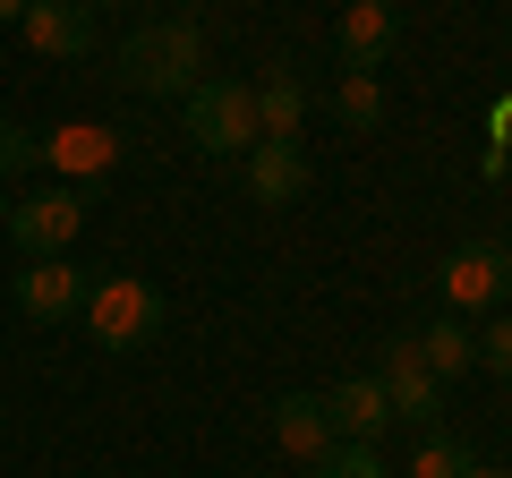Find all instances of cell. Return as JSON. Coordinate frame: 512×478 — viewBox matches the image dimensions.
Masks as SVG:
<instances>
[{"label": "cell", "mask_w": 512, "mask_h": 478, "mask_svg": "<svg viewBox=\"0 0 512 478\" xmlns=\"http://www.w3.org/2000/svg\"><path fill=\"white\" fill-rule=\"evenodd\" d=\"M77 316H86V333L111 350V359H128V350H146L154 333H163L171 308H163V291H154L146 274H94Z\"/></svg>", "instance_id": "7a4b0ae2"}, {"label": "cell", "mask_w": 512, "mask_h": 478, "mask_svg": "<svg viewBox=\"0 0 512 478\" xmlns=\"http://www.w3.org/2000/svg\"><path fill=\"white\" fill-rule=\"evenodd\" d=\"M86 9H103V0H86Z\"/></svg>", "instance_id": "d4e9b609"}, {"label": "cell", "mask_w": 512, "mask_h": 478, "mask_svg": "<svg viewBox=\"0 0 512 478\" xmlns=\"http://www.w3.org/2000/svg\"><path fill=\"white\" fill-rule=\"evenodd\" d=\"M0 231L18 239V257H69V239L86 231V188H9Z\"/></svg>", "instance_id": "277c9868"}, {"label": "cell", "mask_w": 512, "mask_h": 478, "mask_svg": "<svg viewBox=\"0 0 512 478\" xmlns=\"http://www.w3.org/2000/svg\"><path fill=\"white\" fill-rule=\"evenodd\" d=\"M180 120H188V146H197L205 163H239V154L256 146V94L239 86V77H205L180 103Z\"/></svg>", "instance_id": "3957f363"}, {"label": "cell", "mask_w": 512, "mask_h": 478, "mask_svg": "<svg viewBox=\"0 0 512 478\" xmlns=\"http://www.w3.org/2000/svg\"><path fill=\"white\" fill-rule=\"evenodd\" d=\"M197 9H205V0H180V18H197Z\"/></svg>", "instance_id": "603a6c76"}, {"label": "cell", "mask_w": 512, "mask_h": 478, "mask_svg": "<svg viewBox=\"0 0 512 478\" xmlns=\"http://www.w3.org/2000/svg\"><path fill=\"white\" fill-rule=\"evenodd\" d=\"M120 86L154 103H188L205 86V18H154L120 43Z\"/></svg>", "instance_id": "6da1fadb"}, {"label": "cell", "mask_w": 512, "mask_h": 478, "mask_svg": "<svg viewBox=\"0 0 512 478\" xmlns=\"http://www.w3.org/2000/svg\"><path fill=\"white\" fill-rule=\"evenodd\" d=\"M77 308H86V265H69V257H26L18 265V316L69 325Z\"/></svg>", "instance_id": "ba28073f"}, {"label": "cell", "mask_w": 512, "mask_h": 478, "mask_svg": "<svg viewBox=\"0 0 512 478\" xmlns=\"http://www.w3.org/2000/svg\"><path fill=\"white\" fill-rule=\"evenodd\" d=\"M333 111H342V129L350 137H367L384 120V86H376V69H342V86H333Z\"/></svg>", "instance_id": "2e32d148"}, {"label": "cell", "mask_w": 512, "mask_h": 478, "mask_svg": "<svg viewBox=\"0 0 512 478\" xmlns=\"http://www.w3.org/2000/svg\"><path fill=\"white\" fill-rule=\"evenodd\" d=\"M419 359H427L436 385H444V376H470V368H478V333L461 325V316H436V325L419 333Z\"/></svg>", "instance_id": "9a60e30c"}, {"label": "cell", "mask_w": 512, "mask_h": 478, "mask_svg": "<svg viewBox=\"0 0 512 478\" xmlns=\"http://www.w3.org/2000/svg\"><path fill=\"white\" fill-rule=\"evenodd\" d=\"M461 478H512V470H495V461H470V470H461Z\"/></svg>", "instance_id": "44dd1931"}, {"label": "cell", "mask_w": 512, "mask_h": 478, "mask_svg": "<svg viewBox=\"0 0 512 478\" xmlns=\"http://www.w3.org/2000/svg\"><path fill=\"white\" fill-rule=\"evenodd\" d=\"M239 171H248V197L256 205H299L308 197V154H299V137H256L248 154H239Z\"/></svg>", "instance_id": "30bf717a"}, {"label": "cell", "mask_w": 512, "mask_h": 478, "mask_svg": "<svg viewBox=\"0 0 512 478\" xmlns=\"http://www.w3.org/2000/svg\"><path fill=\"white\" fill-rule=\"evenodd\" d=\"M274 444L299 461V470H308V461H325L333 444H342V436H333L325 393H282V402H274Z\"/></svg>", "instance_id": "7c38bea8"}, {"label": "cell", "mask_w": 512, "mask_h": 478, "mask_svg": "<svg viewBox=\"0 0 512 478\" xmlns=\"http://www.w3.org/2000/svg\"><path fill=\"white\" fill-rule=\"evenodd\" d=\"M436 291H444L453 316H478V308L495 316V299L512 291V248H504V239H461L453 257L436 265Z\"/></svg>", "instance_id": "5b68a950"}, {"label": "cell", "mask_w": 512, "mask_h": 478, "mask_svg": "<svg viewBox=\"0 0 512 478\" xmlns=\"http://www.w3.org/2000/svg\"><path fill=\"white\" fill-rule=\"evenodd\" d=\"M26 18V0H0V26H18Z\"/></svg>", "instance_id": "7402d4cb"}, {"label": "cell", "mask_w": 512, "mask_h": 478, "mask_svg": "<svg viewBox=\"0 0 512 478\" xmlns=\"http://www.w3.org/2000/svg\"><path fill=\"white\" fill-rule=\"evenodd\" d=\"M256 137H299V120H308V86H299V69L282 60V69L256 77Z\"/></svg>", "instance_id": "5bb4252c"}, {"label": "cell", "mask_w": 512, "mask_h": 478, "mask_svg": "<svg viewBox=\"0 0 512 478\" xmlns=\"http://www.w3.org/2000/svg\"><path fill=\"white\" fill-rule=\"evenodd\" d=\"M470 444H461V436H444V427H427V436H419V453H410V478H461V470H470Z\"/></svg>", "instance_id": "e0dca14e"}, {"label": "cell", "mask_w": 512, "mask_h": 478, "mask_svg": "<svg viewBox=\"0 0 512 478\" xmlns=\"http://www.w3.org/2000/svg\"><path fill=\"white\" fill-rule=\"evenodd\" d=\"M478 368L512 376V316H487V333H478Z\"/></svg>", "instance_id": "ffe728a7"}, {"label": "cell", "mask_w": 512, "mask_h": 478, "mask_svg": "<svg viewBox=\"0 0 512 478\" xmlns=\"http://www.w3.org/2000/svg\"><path fill=\"white\" fill-rule=\"evenodd\" d=\"M308 478H384V461H376V444H333L325 461H308Z\"/></svg>", "instance_id": "d6986e66"}, {"label": "cell", "mask_w": 512, "mask_h": 478, "mask_svg": "<svg viewBox=\"0 0 512 478\" xmlns=\"http://www.w3.org/2000/svg\"><path fill=\"white\" fill-rule=\"evenodd\" d=\"M26 171H43V129L0 120V180H26Z\"/></svg>", "instance_id": "ac0fdd59"}, {"label": "cell", "mask_w": 512, "mask_h": 478, "mask_svg": "<svg viewBox=\"0 0 512 478\" xmlns=\"http://www.w3.org/2000/svg\"><path fill=\"white\" fill-rule=\"evenodd\" d=\"M18 35H26L35 60H86L94 52V9L86 0H26Z\"/></svg>", "instance_id": "9c48e42d"}, {"label": "cell", "mask_w": 512, "mask_h": 478, "mask_svg": "<svg viewBox=\"0 0 512 478\" xmlns=\"http://www.w3.org/2000/svg\"><path fill=\"white\" fill-rule=\"evenodd\" d=\"M325 410H333V436H350V444H376L384 427H393V402H384L376 376H342V385L325 393Z\"/></svg>", "instance_id": "4fadbf2b"}, {"label": "cell", "mask_w": 512, "mask_h": 478, "mask_svg": "<svg viewBox=\"0 0 512 478\" xmlns=\"http://www.w3.org/2000/svg\"><path fill=\"white\" fill-rule=\"evenodd\" d=\"M393 43H402V9H393V0H350L342 26H333V52H342V69H376Z\"/></svg>", "instance_id": "8fae6325"}, {"label": "cell", "mask_w": 512, "mask_h": 478, "mask_svg": "<svg viewBox=\"0 0 512 478\" xmlns=\"http://www.w3.org/2000/svg\"><path fill=\"white\" fill-rule=\"evenodd\" d=\"M376 385H384V402H393V419H410L419 436L444 419V385L427 376V359H419V333H393V342H384V368H376Z\"/></svg>", "instance_id": "8992f818"}, {"label": "cell", "mask_w": 512, "mask_h": 478, "mask_svg": "<svg viewBox=\"0 0 512 478\" xmlns=\"http://www.w3.org/2000/svg\"><path fill=\"white\" fill-rule=\"evenodd\" d=\"M0 214H9V180H0Z\"/></svg>", "instance_id": "cb8c5ba5"}, {"label": "cell", "mask_w": 512, "mask_h": 478, "mask_svg": "<svg viewBox=\"0 0 512 478\" xmlns=\"http://www.w3.org/2000/svg\"><path fill=\"white\" fill-rule=\"evenodd\" d=\"M128 154V137L120 129H103V120H69V129H43V163L60 171L69 188H94L111 163Z\"/></svg>", "instance_id": "52a82bcc"}]
</instances>
